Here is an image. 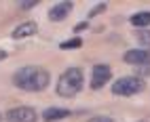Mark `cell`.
<instances>
[{"label": "cell", "instance_id": "52a82bcc", "mask_svg": "<svg viewBox=\"0 0 150 122\" xmlns=\"http://www.w3.org/2000/svg\"><path fill=\"white\" fill-rule=\"evenodd\" d=\"M70 11H72V2H59L49 11V19H51V21H64L70 15Z\"/></svg>", "mask_w": 150, "mask_h": 122}, {"label": "cell", "instance_id": "ba28073f", "mask_svg": "<svg viewBox=\"0 0 150 122\" xmlns=\"http://www.w3.org/2000/svg\"><path fill=\"white\" fill-rule=\"evenodd\" d=\"M36 32H38L36 23H34V21H25V23L17 25V27L13 29V38H28V36H34Z\"/></svg>", "mask_w": 150, "mask_h": 122}, {"label": "cell", "instance_id": "7c38bea8", "mask_svg": "<svg viewBox=\"0 0 150 122\" xmlns=\"http://www.w3.org/2000/svg\"><path fill=\"white\" fill-rule=\"evenodd\" d=\"M59 46H62V48H81V46H83V40H81V38H72V40L62 42Z\"/></svg>", "mask_w": 150, "mask_h": 122}, {"label": "cell", "instance_id": "e0dca14e", "mask_svg": "<svg viewBox=\"0 0 150 122\" xmlns=\"http://www.w3.org/2000/svg\"><path fill=\"white\" fill-rule=\"evenodd\" d=\"M6 57V53H4V50H0V59H4Z\"/></svg>", "mask_w": 150, "mask_h": 122}, {"label": "cell", "instance_id": "9c48e42d", "mask_svg": "<svg viewBox=\"0 0 150 122\" xmlns=\"http://www.w3.org/2000/svg\"><path fill=\"white\" fill-rule=\"evenodd\" d=\"M70 116V111L64 109V107H49L42 111V120L47 122H55V120H62V118H68Z\"/></svg>", "mask_w": 150, "mask_h": 122}, {"label": "cell", "instance_id": "5bb4252c", "mask_svg": "<svg viewBox=\"0 0 150 122\" xmlns=\"http://www.w3.org/2000/svg\"><path fill=\"white\" fill-rule=\"evenodd\" d=\"M89 122H114L112 118H106V116H95V118H91Z\"/></svg>", "mask_w": 150, "mask_h": 122}, {"label": "cell", "instance_id": "8992f818", "mask_svg": "<svg viewBox=\"0 0 150 122\" xmlns=\"http://www.w3.org/2000/svg\"><path fill=\"white\" fill-rule=\"evenodd\" d=\"M125 63H131V65H148L150 63V48H133V50H127L123 55Z\"/></svg>", "mask_w": 150, "mask_h": 122}, {"label": "cell", "instance_id": "3957f363", "mask_svg": "<svg viewBox=\"0 0 150 122\" xmlns=\"http://www.w3.org/2000/svg\"><path fill=\"white\" fill-rule=\"evenodd\" d=\"M146 88V82L137 76H125V78H118L112 82V93L118 97H129V95H135L139 90Z\"/></svg>", "mask_w": 150, "mask_h": 122}, {"label": "cell", "instance_id": "30bf717a", "mask_svg": "<svg viewBox=\"0 0 150 122\" xmlns=\"http://www.w3.org/2000/svg\"><path fill=\"white\" fill-rule=\"evenodd\" d=\"M129 21H131V25H135V27H139V29H142V27H148V25H150V11L135 13Z\"/></svg>", "mask_w": 150, "mask_h": 122}, {"label": "cell", "instance_id": "7a4b0ae2", "mask_svg": "<svg viewBox=\"0 0 150 122\" xmlns=\"http://www.w3.org/2000/svg\"><path fill=\"white\" fill-rule=\"evenodd\" d=\"M83 88V72L78 67H68L57 80V95L74 97Z\"/></svg>", "mask_w": 150, "mask_h": 122}, {"label": "cell", "instance_id": "4fadbf2b", "mask_svg": "<svg viewBox=\"0 0 150 122\" xmlns=\"http://www.w3.org/2000/svg\"><path fill=\"white\" fill-rule=\"evenodd\" d=\"M106 11V4L102 2V4H97V6H93L91 11H89V17H95V15H99V13H104Z\"/></svg>", "mask_w": 150, "mask_h": 122}, {"label": "cell", "instance_id": "5b68a950", "mask_svg": "<svg viewBox=\"0 0 150 122\" xmlns=\"http://www.w3.org/2000/svg\"><path fill=\"white\" fill-rule=\"evenodd\" d=\"M36 111L34 107H13V109H8V114H6V122H36Z\"/></svg>", "mask_w": 150, "mask_h": 122}, {"label": "cell", "instance_id": "8fae6325", "mask_svg": "<svg viewBox=\"0 0 150 122\" xmlns=\"http://www.w3.org/2000/svg\"><path fill=\"white\" fill-rule=\"evenodd\" d=\"M135 38H137L144 46H150V29H137V32H135Z\"/></svg>", "mask_w": 150, "mask_h": 122}, {"label": "cell", "instance_id": "277c9868", "mask_svg": "<svg viewBox=\"0 0 150 122\" xmlns=\"http://www.w3.org/2000/svg\"><path fill=\"white\" fill-rule=\"evenodd\" d=\"M110 78H112V69H110V65L97 63V65L91 67V88H102Z\"/></svg>", "mask_w": 150, "mask_h": 122}, {"label": "cell", "instance_id": "9a60e30c", "mask_svg": "<svg viewBox=\"0 0 150 122\" xmlns=\"http://www.w3.org/2000/svg\"><path fill=\"white\" fill-rule=\"evenodd\" d=\"M89 25H87V21H83V23H78V25H74V34L76 32H83V29H87Z\"/></svg>", "mask_w": 150, "mask_h": 122}, {"label": "cell", "instance_id": "2e32d148", "mask_svg": "<svg viewBox=\"0 0 150 122\" xmlns=\"http://www.w3.org/2000/svg\"><path fill=\"white\" fill-rule=\"evenodd\" d=\"M38 2H19V8H23V11H25V8H32V6H36Z\"/></svg>", "mask_w": 150, "mask_h": 122}, {"label": "cell", "instance_id": "6da1fadb", "mask_svg": "<svg viewBox=\"0 0 150 122\" xmlns=\"http://www.w3.org/2000/svg\"><path fill=\"white\" fill-rule=\"evenodd\" d=\"M49 76L47 69L38 67V65H25L19 67L13 74V84L21 90H32V93H38V90H45L49 86Z\"/></svg>", "mask_w": 150, "mask_h": 122}]
</instances>
